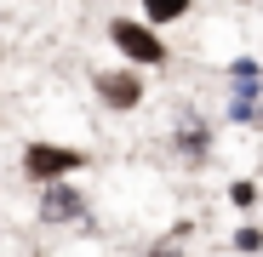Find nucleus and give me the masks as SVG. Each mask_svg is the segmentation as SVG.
Masks as SVG:
<instances>
[{"instance_id": "f257e3e1", "label": "nucleus", "mask_w": 263, "mask_h": 257, "mask_svg": "<svg viewBox=\"0 0 263 257\" xmlns=\"http://www.w3.org/2000/svg\"><path fill=\"white\" fill-rule=\"evenodd\" d=\"M109 40L132 57V63H166V40L155 34V23H138V17H115L109 23Z\"/></svg>"}, {"instance_id": "f03ea898", "label": "nucleus", "mask_w": 263, "mask_h": 257, "mask_svg": "<svg viewBox=\"0 0 263 257\" xmlns=\"http://www.w3.org/2000/svg\"><path fill=\"white\" fill-rule=\"evenodd\" d=\"M80 166V149H63V143H29L23 149V171H29V183H58V177H69V171Z\"/></svg>"}, {"instance_id": "7ed1b4c3", "label": "nucleus", "mask_w": 263, "mask_h": 257, "mask_svg": "<svg viewBox=\"0 0 263 257\" xmlns=\"http://www.w3.org/2000/svg\"><path fill=\"white\" fill-rule=\"evenodd\" d=\"M80 211H86V200H80L63 177H58V183H46V194H40V218H46V223H74Z\"/></svg>"}, {"instance_id": "20e7f679", "label": "nucleus", "mask_w": 263, "mask_h": 257, "mask_svg": "<svg viewBox=\"0 0 263 257\" xmlns=\"http://www.w3.org/2000/svg\"><path fill=\"white\" fill-rule=\"evenodd\" d=\"M98 97H103L109 109H138V103H143V80L126 74V69H120V74H98Z\"/></svg>"}, {"instance_id": "39448f33", "label": "nucleus", "mask_w": 263, "mask_h": 257, "mask_svg": "<svg viewBox=\"0 0 263 257\" xmlns=\"http://www.w3.org/2000/svg\"><path fill=\"white\" fill-rule=\"evenodd\" d=\"M178 143H183V154H189V160H200V154H206V143H212V132L189 114V120H183V132H178Z\"/></svg>"}, {"instance_id": "423d86ee", "label": "nucleus", "mask_w": 263, "mask_h": 257, "mask_svg": "<svg viewBox=\"0 0 263 257\" xmlns=\"http://www.w3.org/2000/svg\"><path fill=\"white\" fill-rule=\"evenodd\" d=\"M189 12V0H143V17L149 23H178Z\"/></svg>"}, {"instance_id": "0eeeda50", "label": "nucleus", "mask_w": 263, "mask_h": 257, "mask_svg": "<svg viewBox=\"0 0 263 257\" xmlns=\"http://www.w3.org/2000/svg\"><path fill=\"white\" fill-rule=\"evenodd\" d=\"M235 246H240V251H263V229H240Z\"/></svg>"}, {"instance_id": "6e6552de", "label": "nucleus", "mask_w": 263, "mask_h": 257, "mask_svg": "<svg viewBox=\"0 0 263 257\" xmlns=\"http://www.w3.org/2000/svg\"><path fill=\"white\" fill-rule=\"evenodd\" d=\"M229 200H235V206H252V200H257V189H252V183H235V189H229Z\"/></svg>"}, {"instance_id": "1a4fd4ad", "label": "nucleus", "mask_w": 263, "mask_h": 257, "mask_svg": "<svg viewBox=\"0 0 263 257\" xmlns=\"http://www.w3.org/2000/svg\"><path fill=\"white\" fill-rule=\"evenodd\" d=\"M149 257H183V251H178V246H155Z\"/></svg>"}]
</instances>
